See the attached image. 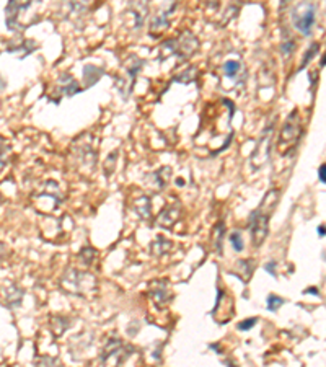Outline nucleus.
Instances as JSON below:
<instances>
[{"instance_id":"nucleus-5","label":"nucleus","mask_w":326,"mask_h":367,"mask_svg":"<svg viewBox=\"0 0 326 367\" xmlns=\"http://www.w3.org/2000/svg\"><path fill=\"white\" fill-rule=\"evenodd\" d=\"M142 64H144V61L136 56H131L129 59L124 62V74H126V77H118V82H116V87L121 91L124 100H128L129 93L132 91L134 79H136V75L140 72Z\"/></svg>"},{"instance_id":"nucleus-25","label":"nucleus","mask_w":326,"mask_h":367,"mask_svg":"<svg viewBox=\"0 0 326 367\" xmlns=\"http://www.w3.org/2000/svg\"><path fill=\"white\" fill-rule=\"evenodd\" d=\"M57 361L53 359V357H41V359L36 362V367H56Z\"/></svg>"},{"instance_id":"nucleus-29","label":"nucleus","mask_w":326,"mask_h":367,"mask_svg":"<svg viewBox=\"0 0 326 367\" xmlns=\"http://www.w3.org/2000/svg\"><path fill=\"white\" fill-rule=\"evenodd\" d=\"M266 271H269L271 276H275V263H274V261L267 263V264H266Z\"/></svg>"},{"instance_id":"nucleus-20","label":"nucleus","mask_w":326,"mask_h":367,"mask_svg":"<svg viewBox=\"0 0 326 367\" xmlns=\"http://www.w3.org/2000/svg\"><path fill=\"white\" fill-rule=\"evenodd\" d=\"M282 304H284V299H281L279 296H274V294L267 297V302H266L267 310H271V312H275Z\"/></svg>"},{"instance_id":"nucleus-26","label":"nucleus","mask_w":326,"mask_h":367,"mask_svg":"<svg viewBox=\"0 0 326 367\" xmlns=\"http://www.w3.org/2000/svg\"><path fill=\"white\" fill-rule=\"evenodd\" d=\"M217 252H219L220 255H222V235H223V224H219V225H217Z\"/></svg>"},{"instance_id":"nucleus-13","label":"nucleus","mask_w":326,"mask_h":367,"mask_svg":"<svg viewBox=\"0 0 326 367\" xmlns=\"http://www.w3.org/2000/svg\"><path fill=\"white\" fill-rule=\"evenodd\" d=\"M173 243L168 240H165L163 237H158L152 245H150V250H152V253L157 255V256H162L165 253H168L170 250H171Z\"/></svg>"},{"instance_id":"nucleus-27","label":"nucleus","mask_w":326,"mask_h":367,"mask_svg":"<svg viewBox=\"0 0 326 367\" xmlns=\"http://www.w3.org/2000/svg\"><path fill=\"white\" fill-rule=\"evenodd\" d=\"M7 152H8V145H7L5 140L0 137V166L5 163V155H7Z\"/></svg>"},{"instance_id":"nucleus-10","label":"nucleus","mask_w":326,"mask_h":367,"mask_svg":"<svg viewBox=\"0 0 326 367\" xmlns=\"http://www.w3.org/2000/svg\"><path fill=\"white\" fill-rule=\"evenodd\" d=\"M180 217H181V206L171 204L168 207H165V209L158 214L157 225L158 227H163V229H171L173 225L180 221Z\"/></svg>"},{"instance_id":"nucleus-8","label":"nucleus","mask_w":326,"mask_h":367,"mask_svg":"<svg viewBox=\"0 0 326 367\" xmlns=\"http://www.w3.org/2000/svg\"><path fill=\"white\" fill-rule=\"evenodd\" d=\"M148 294L158 308L166 307L171 300V290L166 281H152L148 284Z\"/></svg>"},{"instance_id":"nucleus-19","label":"nucleus","mask_w":326,"mask_h":367,"mask_svg":"<svg viewBox=\"0 0 326 367\" xmlns=\"http://www.w3.org/2000/svg\"><path fill=\"white\" fill-rule=\"evenodd\" d=\"M230 243L233 245V250H235V252H241V250H243V238H241V233L240 232H232L230 233Z\"/></svg>"},{"instance_id":"nucleus-11","label":"nucleus","mask_w":326,"mask_h":367,"mask_svg":"<svg viewBox=\"0 0 326 367\" xmlns=\"http://www.w3.org/2000/svg\"><path fill=\"white\" fill-rule=\"evenodd\" d=\"M279 196H281V191H279V189H275V188L269 189V191H267V193L264 194V198H263V201L260 203V206H258L256 212L264 214V215H267V217H271L272 212H274V209H275V206H278V203H279Z\"/></svg>"},{"instance_id":"nucleus-32","label":"nucleus","mask_w":326,"mask_h":367,"mask_svg":"<svg viewBox=\"0 0 326 367\" xmlns=\"http://www.w3.org/2000/svg\"><path fill=\"white\" fill-rule=\"evenodd\" d=\"M0 203H2V196H0Z\"/></svg>"},{"instance_id":"nucleus-18","label":"nucleus","mask_w":326,"mask_h":367,"mask_svg":"<svg viewBox=\"0 0 326 367\" xmlns=\"http://www.w3.org/2000/svg\"><path fill=\"white\" fill-rule=\"evenodd\" d=\"M223 70L227 77H235L237 72L240 70V62L238 61H227L223 64Z\"/></svg>"},{"instance_id":"nucleus-9","label":"nucleus","mask_w":326,"mask_h":367,"mask_svg":"<svg viewBox=\"0 0 326 367\" xmlns=\"http://www.w3.org/2000/svg\"><path fill=\"white\" fill-rule=\"evenodd\" d=\"M271 136H272V124L264 131V136L258 142L255 152L252 155V162L255 166H260L267 157H269V144H271Z\"/></svg>"},{"instance_id":"nucleus-22","label":"nucleus","mask_w":326,"mask_h":367,"mask_svg":"<svg viewBox=\"0 0 326 367\" xmlns=\"http://www.w3.org/2000/svg\"><path fill=\"white\" fill-rule=\"evenodd\" d=\"M67 322L64 316H53V331H54V335L57 333V330H59V327H61V333H64L65 331V328H67Z\"/></svg>"},{"instance_id":"nucleus-1","label":"nucleus","mask_w":326,"mask_h":367,"mask_svg":"<svg viewBox=\"0 0 326 367\" xmlns=\"http://www.w3.org/2000/svg\"><path fill=\"white\" fill-rule=\"evenodd\" d=\"M300 136H302V119H300L298 111L294 110L289 114V118L282 126L279 142H278V150L282 155H286L295 147Z\"/></svg>"},{"instance_id":"nucleus-28","label":"nucleus","mask_w":326,"mask_h":367,"mask_svg":"<svg viewBox=\"0 0 326 367\" xmlns=\"http://www.w3.org/2000/svg\"><path fill=\"white\" fill-rule=\"evenodd\" d=\"M324 172H326V165L323 163V165L320 166V170H318V178H320V181L323 183V185H324V183H326V177H324Z\"/></svg>"},{"instance_id":"nucleus-12","label":"nucleus","mask_w":326,"mask_h":367,"mask_svg":"<svg viewBox=\"0 0 326 367\" xmlns=\"http://www.w3.org/2000/svg\"><path fill=\"white\" fill-rule=\"evenodd\" d=\"M134 211H136V214L140 219L148 221L152 217V201H150V198L148 196L137 198L136 203H134Z\"/></svg>"},{"instance_id":"nucleus-17","label":"nucleus","mask_w":326,"mask_h":367,"mask_svg":"<svg viewBox=\"0 0 326 367\" xmlns=\"http://www.w3.org/2000/svg\"><path fill=\"white\" fill-rule=\"evenodd\" d=\"M171 177V170L168 168V166H165V168H160L157 173H155V178H158V186L160 188H165L166 186V183H168Z\"/></svg>"},{"instance_id":"nucleus-15","label":"nucleus","mask_w":326,"mask_h":367,"mask_svg":"<svg viewBox=\"0 0 326 367\" xmlns=\"http://www.w3.org/2000/svg\"><path fill=\"white\" fill-rule=\"evenodd\" d=\"M150 27H152L150 30H152L154 33L165 30L166 27H168V18H166V13H165V16H160V15L154 16V18H152V23H150Z\"/></svg>"},{"instance_id":"nucleus-24","label":"nucleus","mask_w":326,"mask_h":367,"mask_svg":"<svg viewBox=\"0 0 326 367\" xmlns=\"http://www.w3.org/2000/svg\"><path fill=\"white\" fill-rule=\"evenodd\" d=\"M256 322H258V319H246V320H243V322H240V323L237 325V328H238L240 331H248L249 328L255 327Z\"/></svg>"},{"instance_id":"nucleus-3","label":"nucleus","mask_w":326,"mask_h":367,"mask_svg":"<svg viewBox=\"0 0 326 367\" xmlns=\"http://www.w3.org/2000/svg\"><path fill=\"white\" fill-rule=\"evenodd\" d=\"M197 47H199V41L193 33L183 31L178 38L166 41V43L162 46V53H165L166 56L173 54V56H177L178 59H188L189 56H193V53Z\"/></svg>"},{"instance_id":"nucleus-7","label":"nucleus","mask_w":326,"mask_h":367,"mask_svg":"<svg viewBox=\"0 0 326 367\" xmlns=\"http://www.w3.org/2000/svg\"><path fill=\"white\" fill-rule=\"evenodd\" d=\"M269 219L267 215L260 214V212H253L252 219H249V230H252V241L253 245L258 248L264 243V240L269 233Z\"/></svg>"},{"instance_id":"nucleus-31","label":"nucleus","mask_w":326,"mask_h":367,"mask_svg":"<svg viewBox=\"0 0 326 367\" xmlns=\"http://www.w3.org/2000/svg\"><path fill=\"white\" fill-rule=\"evenodd\" d=\"M318 233H320V237H324V225L323 224L318 227Z\"/></svg>"},{"instance_id":"nucleus-6","label":"nucleus","mask_w":326,"mask_h":367,"mask_svg":"<svg viewBox=\"0 0 326 367\" xmlns=\"http://www.w3.org/2000/svg\"><path fill=\"white\" fill-rule=\"evenodd\" d=\"M126 348L121 343V339L113 338L106 343L103 353H102V364L103 367H119L126 361Z\"/></svg>"},{"instance_id":"nucleus-4","label":"nucleus","mask_w":326,"mask_h":367,"mask_svg":"<svg viewBox=\"0 0 326 367\" xmlns=\"http://www.w3.org/2000/svg\"><path fill=\"white\" fill-rule=\"evenodd\" d=\"M292 21L302 35H310L316 21V7L307 2L295 5L294 12H292Z\"/></svg>"},{"instance_id":"nucleus-14","label":"nucleus","mask_w":326,"mask_h":367,"mask_svg":"<svg viewBox=\"0 0 326 367\" xmlns=\"http://www.w3.org/2000/svg\"><path fill=\"white\" fill-rule=\"evenodd\" d=\"M102 75H103V70H99V72H98V69L93 67V65H87V67L83 69V77H85V79L88 80L87 87L93 85V83H95L99 77H102Z\"/></svg>"},{"instance_id":"nucleus-2","label":"nucleus","mask_w":326,"mask_h":367,"mask_svg":"<svg viewBox=\"0 0 326 367\" xmlns=\"http://www.w3.org/2000/svg\"><path fill=\"white\" fill-rule=\"evenodd\" d=\"M61 286L67 292L83 296L87 289L93 290L96 287V279L88 273H82L79 270H67L61 278Z\"/></svg>"},{"instance_id":"nucleus-16","label":"nucleus","mask_w":326,"mask_h":367,"mask_svg":"<svg viewBox=\"0 0 326 367\" xmlns=\"http://www.w3.org/2000/svg\"><path fill=\"white\" fill-rule=\"evenodd\" d=\"M316 53H320V44H318V43H313V44L310 46V49H308V51L305 53V56H304L302 64H300L298 70H304V69H305V65L313 59V56H315Z\"/></svg>"},{"instance_id":"nucleus-21","label":"nucleus","mask_w":326,"mask_h":367,"mask_svg":"<svg viewBox=\"0 0 326 367\" xmlns=\"http://www.w3.org/2000/svg\"><path fill=\"white\" fill-rule=\"evenodd\" d=\"M95 256H96V253H95L93 248H83L80 252V255H79V258L83 261V264H91Z\"/></svg>"},{"instance_id":"nucleus-23","label":"nucleus","mask_w":326,"mask_h":367,"mask_svg":"<svg viewBox=\"0 0 326 367\" xmlns=\"http://www.w3.org/2000/svg\"><path fill=\"white\" fill-rule=\"evenodd\" d=\"M294 49H295V41L294 39H287L281 44V51L284 53L286 57H289L292 53H294Z\"/></svg>"},{"instance_id":"nucleus-30","label":"nucleus","mask_w":326,"mask_h":367,"mask_svg":"<svg viewBox=\"0 0 326 367\" xmlns=\"http://www.w3.org/2000/svg\"><path fill=\"white\" fill-rule=\"evenodd\" d=\"M304 294H315V296H318L320 292H318V290H316V287H310V289L304 290Z\"/></svg>"}]
</instances>
